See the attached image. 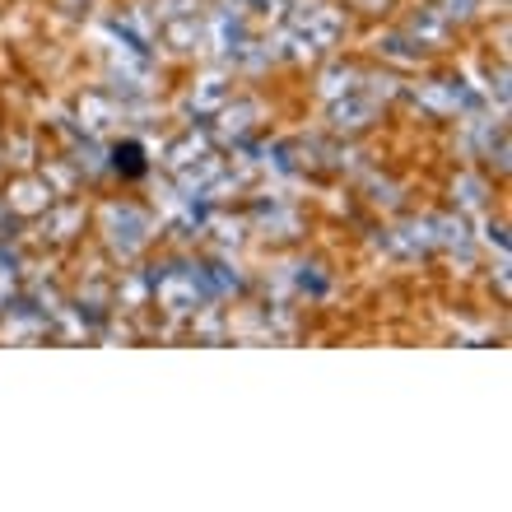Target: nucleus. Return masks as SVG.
Here are the masks:
<instances>
[{
    "label": "nucleus",
    "instance_id": "obj_5",
    "mask_svg": "<svg viewBox=\"0 0 512 512\" xmlns=\"http://www.w3.org/2000/svg\"><path fill=\"white\" fill-rule=\"evenodd\" d=\"M410 33L419 38V47H424V42H433V47H438V42L447 38V19H443V14H424V19H415V28H410Z\"/></svg>",
    "mask_w": 512,
    "mask_h": 512
},
{
    "label": "nucleus",
    "instance_id": "obj_7",
    "mask_svg": "<svg viewBox=\"0 0 512 512\" xmlns=\"http://www.w3.org/2000/svg\"><path fill=\"white\" fill-rule=\"evenodd\" d=\"M447 19V24H452V19H471L475 14V0H443V10H438Z\"/></svg>",
    "mask_w": 512,
    "mask_h": 512
},
{
    "label": "nucleus",
    "instance_id": "obj_6",
    "mask_svg": "<svg viewBox=\"0 0 512 512\" xmlns=\"http://www.w3.org/2000/svg\"><path fill=\"white\" fill-rule=\"evenodd\" d=\"M368 117H373V108H368V103H340V108H336V126H350V131L368 126Z\"/></svg>",
    "mask_w": 512,
    "mask_h": 512
},
{
    "label": "nucleus",
    "instance_id": "obj_2",
    "mask_svg": "<svg viewBox=\"0 0 512 512\" xmlns=\"http://www.w3.org/2000/svg\"><path fill=\"white\" fill-rule=\"evenodd\" d=\"M154 289H159V303L168 312H196L205 303V294H210V284H205V275H196V270H168V275H159L154 280Z\"/></svg>",
    "mask_w": 512,
    "mask_h": 512
},
{
    "label": "nucleus",
    "instance_id": "obj_4",
    "mask_svg": "<svg viewBox=\"0 0 512 512\" xmlns=\"http://www.w3.org/2000/svg\"><path fill=\"white\" fill-rule=\"evenodd\" d=\"M112 168H117V173H126V177H140V173H145V149L135 145V140L117 145V149H112Z\"/></svg>",
    "mask_w": 512,
    "mask_h": 512
},
{
    "label": "nucleus",
    "instance_id": "obj_3",
    "mask_svg": "<svg viewBox=\"0 0 512 512\" xmlns=\"http://www.w3.org/2000/svg\"><path fill=\"white\" fill-rule=\"evenodd\" d=\"M145 238H149L145 215H140L135 205H112L108 210V243L122 256H135L140 247H145Z\"/></svg>",
    "mask_w": 512,
    "mask_h": 512
},
{
    "label": "nucleus",
    "instance_id": "obj_1",
    "mask_svg": "<svg viewBox=\"0 0 512 512\" xmlns=\"http://www.w3.org/2000/svg\"><path fill=\"white\" fill-rule=\"evenodd\" d=\"M0 201H5V210H10L14 219H38L56 205V187L42 173H19Z\"/></svg>",
    "mask_w": 512,
    "mask_h": 512
},
{
    "label": "nucleus",
    "instance_id": "obj_8",
    "mask_svg": "<svg viewBox=\"0 0 512 512\" xmlns=\"http://www.w3.org/2000/svg\"><path fill=\"white\" fill-rule=\"evenodd\" d=\"M5 219H10V210H5V201H0V229H5Z\"/></svg>",
    "mask_w": 512,
    "mask_h": 512
}]
</instances>
